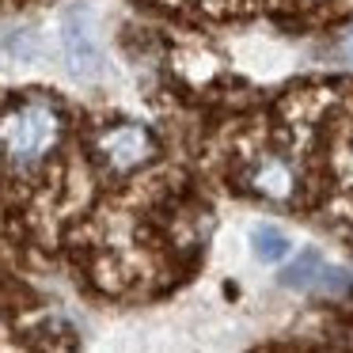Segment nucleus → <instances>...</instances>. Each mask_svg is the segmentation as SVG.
Masks as SVG:
<instances>
[{
	"label": "nucleus",
	"instance_id": "nucleus-3",
	"mask_svg": "<svg viewBox=\"0 0 353 353\" xmlns=\"http://www.w3.org/2000/svg\"><path fill=\"white\" fill-rule=\"evenodd\" d=\"M99 148H103V156H107L110 168L130 171V168H137V163L148 160V152H152V141H148V133L141 130V125H118V130L103 133Z\"/></svg>",
	"mask_w": 353,
	"mask_h": 353
},
{
	"label": "nucleus",
	"instance_id": "nucleus-5",
	"mask_svg": "<svg viewBox=\"0 0 353 353\" xmlns=\"http://www.w3.org/2000/svg\"><path fill=\"white\" fill-rule=\"evenodd\" d=\"M323 259L315 251H304L296 262H292V270L285 274V285H292V289H304V285H319L323 281Z\"/></svg>",
	"mask_w": 353,
	"mask_h": 353
},
{
	"label": "nucleus",
	"instance_id": "nucleus-6",
	"mask_svg": "<svg viewBox=\"0 0 353 353\" xmlns=\"http://www.w3.org/2000/svg\"><path fill=\"white\" fill-rule=\"evenodd\" d=\"M289 186H292V175H289V168H285V163L270 160L266 168L259 171V190L270 194V198H285V194H289Z\"/></svg>",
	"mask_w": 353,
	"mask_h": 353
},
{
	"label": "nucleus",
	"instance_id": "nucleus-2",
	"mask_svg": "<svg viewBox=\"0 0 353 353\" xmlns=\"http://www.w3.org/2000/svg\"><path fill=\"white\" fill-rule=\"evenodd\" d=\"M61 50L69 69L80 80H95L103 72V50H99V34H95V16L92 8L77 4L65 12L61 19Z\"/></svg>",
	"mask_w": 353,
	"mask_h": 353
},
{
	"label": "nucleus",
	"instance_id": "nucleus-4",
	"mask_svg": "<svg viewBox=\"0 0 353 353\" xmlns=\"http://www.w3.org/2000/svg\"><path fill=\"white\" fill-rule=\"evenodd\" d=\"M251 247L262 262H281L285 254L292 251L289 236H285L281 228H274V224H259V228L251 232Z\"/></svg>",
	"mask_w": 353,
	"mask_h": 353
},
{
	"label": "nucleus",
	"instance_id": "nucleus-1",
	"mask_svg": "<svg viewBox=\"0 0 353 353\" xmlns=\"http://www.w3.org/2000/svg\"><path fill=\"white\" fill-rule=\"evenodd\" d=\"M57 130L61 122L46 103H23L0 122V148L8 152L12 163H34L54 148Z\"/></svg>",
	"mask_w": 353,
	"mask_h": 353
}]
</instances>
